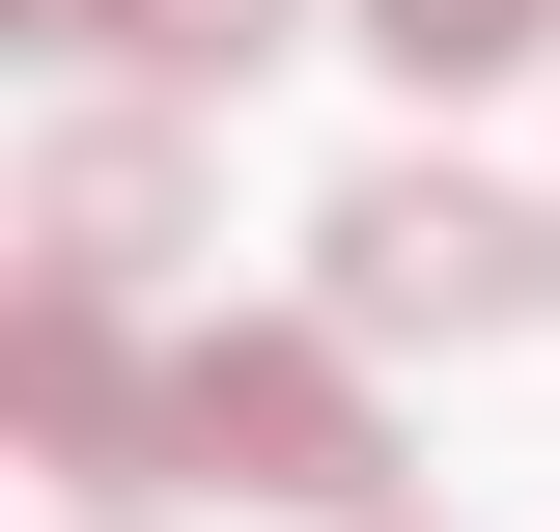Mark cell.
I'll list each match as a JSON object with an SVG mask.
<instances>
[{"label": "cell", "mask_w": 560, "mask_h": 532, "mask_svg": "<svg viewBox=\"0 0 560 532\" xmlns=\"http://www.w3.org/2000/svg\"><path fill=\"white\" fill-rule=\"evenodd\" d=\"M504 309H560V224L477 197L448 140H393V169L308 197V336H504Z\"/></svg>", "instance_id": "1"}, {"label": "cell", "mask_w": 560, "mask_h": 532, "mask_svg": "<svg viewBox=\"0 0 560 532\" xmlns=\"http://www.w3.org/2000/svg\"><path fill=\"white\" fill-rule=\"evenodd\" d=\"M168 476H224V505H308V532H393L364 336H197V365H168Z\"/></svg>", "instance_id": "2"}, {"label": "cell", "mask_w": 560, "mask_h": 532, "mask_svg": "<svg viewBox=\"0 0 560 532\" xmlns=\"http://www.w3.org/2000/svg\"><path fill=\"white\" fill-rule=\"evenodd\" d=\"M168 253H197V140H168V113H57V140H28V280H113V309H140Z\"/></svg>", "instance_id": "3"}, {"label": "cell", "mask_w": 560, "mask_h": 532, "mask_svg": "<svg viewBox=\"0 0 560 532\" xmlns=\"http://www.w3.org/2000/svg\"><path fill=\"white\" fill-rule=\"evenodd\" d=\"M0 420L57 476H168V365L113 336V280H28V336H0Z\"/></svg>", "instance_id": "4"}, {"label": "cell", "mask_w": 560, "mask_h": 532, "mask_svg": "<svg viewBox=\"0 0 560 532\" xmlns=\"http://www.w3.org/2000/svg\"><path fill=\"white\" fill-rule=\"evenodd\" d=\"M393 84H504V57H560V0H337Z\"/></svg>", "instance_id": "5"}, {"label": "cell", "mask_w": 560, "mask_h": 532, "mask_svg": "<svg viewBox=\"0 0 560 532\" xmlns=\"http://www.w3.org/2000/svg\"><path fill=\"white\" fill-rule=\"evenodd\" d=\"M280 28H308V0H140L113 57H140V84H253V57H280Z\"/></svg>", "instance_id": "6"}, {"label": "cell", "mask_w": 560, "mask_h": 532, "mask_svg": "<svg viewBox=\"0 0 560 532\" xmlns=\"http://www.w3.org/2000/svg\"><path fill=\"white\" fill-rule=\"evenodd\" d=\"M0 28H57V57H113V28H140V0H0Z\"/></svg>", "instance_id": "7"}]
</instances>
